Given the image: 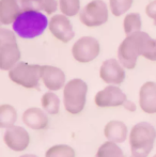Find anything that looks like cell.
<instances>
[{"label": "cell", "instance_id": "6da1fadb", "mask_svg": "<svg viewBox=\"0 0 156 157\" xmlns=\"http://www.w3.org/2000/svg\"><path fill=\"white\" fill-rule=\"evenodd\" d=\"M49 27V19L42 11L24 10L12 24V30L18 37L34 40L45 33Z\"/></svg>", "mask_w": 156, "mask_h": 157}, {"label": "cell", "instance_id": "7a4b0ae2", "mask_svg": "<svg viewBox=\"0 0 156 157\" xmlns=\"http://www.w3.org/2000/svg\"><path fill=\"white\" fill-rule=\"evenodd\" d=\"M151 36L146 32L139 31L126 35L120 43L117 52V59L126 70H134L138 59L142 57L146 45Z\"/></svg>", "mask_w": 156, "mask_h": 157}, {"label": "cell", "instance_id": "3957f363", "mask_svg": "<svg viewBox=\"0 0 156 157\" xmlns=\"http://www.w3.org/2000/svg\"><path fill=\"white\" fill-rule=\"evenodd\" d=\"M156 142V128L149 122H139L129 129L128 143L135 157H149Z\"/></svg>", "mask_w": 156, "mask_h": 157}, {"label": "cell", "instance_id": "277c9868", "mask_svg": "<svg viewBox=\"0 0 156 157\" xmlns=\"http://www.w3.org/2000/svg\"><path fill=\"white\" fill-rule=\"evenodd\" d=\"M89 87L81 78L70 79L62 89V104L64 110L72 116L80 114L87 104Z\"/></svg>", "mask_w": 156, "mask_h": 157}, {"label": "cell", "instance_id": "5b68a950", "mask_svg": "<svg viewBox=\"0 0 156 157\" xmlns=\"http://www.w3.org/2000/svg\"><path fill=\"white\" fill-rule=\"evenodd\" d=\"M21 52L17 43V35L13 30L0 29V68L9 72L21 62Z\"/></svg>", "mask_w": 156, "mask_h": 157}, {"label": "cell", "instance_id": "8992f818", "mask_svg": "<svg viewBox=\"0 0 156 157\" xmlns=\"http://www.w3.org/2000/svg\"><path fill=\"white\" fill-rule=\"evenodd\" d=\"M41 67L40 64L21 61L8 72L9 79L25 89H36L41 82Z\"/></svg>", "mask_w": 156, "mask_h": 157}, {"label": "cell", "instance_id": "52a82bcc", "mask_svg": "<svg viewBox=\"0 0 156 157\" xmlns=\"http://www.w3.org/2000/svg\"><path fill=\"white\" fill-rule=\"evenodd\" d=\"M109 6L104 0H91L79 13V21L88 28H97L105 25L109 19Z\"/></svg>", "mask_w": 156, "mask_h": 157}, {"label": "cell", "instance_id": "ba28073f", "mask_svg": "<svg viewBox=\"0 0 156 157\" xmlns=\"http://www.w3.org/2000/svg\"><path fill=\"white\" fill-rule=\"evenodd\" d=\"M71 52L76 62L87 64L94 61L100 56L101 44L94 36L85 35L74 42Z\"/></svg>", "mask_w": 156, "mask_h": 157}, {"label": "cell", "instance_id": "9c48e42d", "mask_svg": "<svg viewBox=\"0 0 156 157\" xmlns=\"http://www.w3.org/2000/svg\"><path fill=\"white\" fill-rule=\"evenodd\" d=\"M3 143L9 150L15 153H23L29 147L31 142V137L27 127L14 125L4 129Z\"/></svg>", "mask_w": 156, "mask_h": 157}, {"label": "cell", "instance_id": "30bf717a", "mask_svg": "<svg viewBox=\"0 0 156 157\" xmlns=\"http://www.w3.org/2000/svg\"><path fill=\"white\" fill-rule=\"evenodd\" d=\"M127 101V96L120 86L107 85L102 90L96 92L94 104L98 108H117L123 107Z\"/></svg>", "mask_w": 156, "mask_h": 157}, {"label": "cell", "instance_id": "8fae6325", "mask_svg": "<svg viewBox=\"0 0 156 157\" xmlns=\"http://www.w3.org/2000/svg\"><path fill=\"white\" fill-rule=\"evenodd\" d=\"M126 68L116 58L105 60L101 64L98 70V76L101 80L106 85L120 86L124 82L126 77Z\"/></svg>", "mask_w": 156, "mask_h": 157}, {"label": "cell", "instance_id": "7c38bea8", "mask_svg": "<svg viewBox=\"0 0 156 157\" xmlns=\"http://www.w3.org/2000/svg\"><path fill=\"white\" fill-rule=\"evenodd\" d=\"M48 30L55 39L63 44L70 43L75 37V31L70 17L61 13L55 14L50 17Z\"/></svg>", "mask_w": 156, "mask_h": 157}, {"label": "cell", "instance_id": "4fadbf2b", "mask_svg": "<svg viewBox=\"0 0 156 157\" xmlns=\"http://www.w3.org/2000/svg\"><path fill=\"white\" fill-rule=\"evenodd\" d=\"M41 82L48 91L57 92L64 88L67 76L62 68L49 64H44L41 67Z\"/></svg>", "mask_w": 156, "mask_h": 157}, {"label": "cell", "instance_id": "5bb4252c", "mask_svg": "<svg viewBox=\"0 0 156 157\" xmlns=\"http://www.w3.org/2000/svg\"><path fill=\"white\" fill-rule=\"evenodd\" d=\"M21 122L25 127L32 130H45L49 126V116L42 109V107H29L24 110L21 114Z\"/></svg>", "mask_w": 156, "mask_h": 157}, {"label": "cell", "instance_id": "9a60e30c", "mask_svg": "<svg viewBox=\"0 0 156 157\" xmlns=\"http://www.w3.org/2000/svg\"><path fill=\"white\" fill-rule=\"evenodd\" d=\"M138 106L146 114H156V82L146 81L140 87Z\"/></svg>", "mask_w": 156, "mask_h": 157}, {"label": "cell", "instance_id": "2e32d148", "mask_svg": "<svg viewBox=\"0 0 156 157\" xmlns=\"http://www.w3.org/2000/svg\"><path fill=\"white\" fill-rule=\"evenodd\" d=\"M103 134L106 140L121 144L128 139L129 130L127 125L123 121L110 120L105 124Z\"/></svg>", "mask_w": 156, "mask_h": 157}, {"label": "cell", "instance_id": "e0dca14e", "mask_svg": "<svg viewBox=\"0 0 156 157\" xmlns=\"http://www.w3.org/2000/svg\"><path fill=\"white\" fill-rule=\"evenodd\" d=\"M23 11L19 0H0V24L12 25Z\"/></svg>", "mask_w": 156, "mask_h": 157}, {"label": "cell", "instance_id": "ac0fdd59", "mask_svg": "<svg viewBox=\"0 0 156 157\" xmlns=\"http://www.w3.org/2000/svg\"><path fill=\"white\" fill-rule=\"evenodd\" d=\"M41 107L48 116H57L60 112L61 101L56 92L47 91L41 96Z\"/></svg>", "mask_w": 156, "mask_h": 157}, {"label": "cell", "instance_id": "d6986e66", "mask_svg": "<svg viewBox=\"0 0 156 157\" xmlns=\"http://www.w3.org/2000/svg\"><path fill=\"white\" fill-rule=\"evenodd\" d=\"M18 113L16 108L11 104H2L0 106V127L6 129L16 125Z\"/></svg>", "mask_w": 156, "mask_h": 157}, {"label": "cell", "instance_id": "ffe728a7", "mask_svg": "<svg viewBox=\"0 0 156 157\" xmlns=\"http://www.w3.org/2000/svg\"><path fill=\"white\" fill-rule=\"evenodd\" d=\"M142 19L139 13L131 12L124 15L123 18V30L125 35L133 34V33L141 31Z\"/></svg>", "mask_w": 156, "mask_h": 157}, {"label": "cell", "instance_id": "44dd1931", "mask_svg": "<svg viewBox=\"0 0 156 157\" xmlns=\"http://www.w3.org/2000/svg\"><path fill=\"white\" fill-rule=\"evenodd\" d=\"M94 157H126L120 144L106 140L98 147Z\"/></svg>", "mask_w": 156, "mask_h": 157}, {"label": "cell", "instance_id": "7402d4cb", "mask_svg": "<svg viewBox=\"0 0 156 157\" xmlns=\"http://www.w3.org/2000/svg\"><path fill=\"white\" fill-rule=\"evenodd\" d=\"M44 157H77V153L71 145L58 143L48 147L45 151Z\"/></svg>", "mask_w": 156, "mask_h": 157}, {"label": "cell", "instance_id": "603a6c76", "mask_svg": "<svg viewBox=\"0 0 156 157\" xmlns=\"http://www.w3.org/2000/svg\"><path fill=\"white\" fill-rule=\"evenodd\" d=\"M80 0H59V10L60 13L67 17H74L79 15L81 11Z\"/></svg>", "mask_w": 156, "mask_h": 157}, {"label": "cell", "instance_id": "cb8c5ba5", "mask_svg": "<svg viewBox=\"0 0 156 157\" xmlns=\"http://www.w3.org/2000/svg\"><path fill=\"white\" fill-rule=\"evenodd\" d=\"M134 0H108V6L110 13L116 17L127 14L133 6Z\"/></svg>", "mask_w": 156, "mask_h": 157}, {"label": "cell", "instance_id": "d4e9b609", "mask_svg": "<svg viewBox=\"0 0 156 157\" xmlns=\"http://www.w3.org/2000/svg\"><path fill=\"white\" fill-rule=\"evenodd\" d=\"M59 10V0H42L41 11L46 15H55Z\"/></svg>", "mask_w": 156, "mask_h": 157}, {"label": "cell", "instance_id": "484cf974", "mask_svg": "<svg viewBox=\"0 0 156 157\" xmlns=\"http://www.w3.org/2000/svg\"><path fill=\"white\" fill-rule=\"evenodd\" d=\"M142 57L149 61H156V39L151 37L146 45Z\"/></svg>", "mask_w": 156, "mask_h": 157}, {"label": "cell", "instance_id": "4316f807", "mask_svg": "<svg viewBox=\"0 0 156 157\" xmlns=\"http://www.w3.org/2000/svg\"><path fill=\"white\" fill-rule=\"evenodd\" d=\"M146 14L153 21H156V0L149 2L146 6Z\"/></svg>", "mask_w": 156, "mask_h": 157}, {"label": "cell", "instance_id": "83f0119b", "mask_svg": "<svg viewBox=\"0 0 156 157\" xmlns=\"http://www.w3.org/2000/svg\"><path fill=\"white\" fill-rule=\"evenodd\" d=\"M123 108L128 112H135L136 110H137V104L131 101V99L127 98V101H125L124 105H123Z\"/></svg>", "mask_w": 156, "mask_h": 157}, {"label": "cell", "instance_id": "f1b7e54d", "mask_svg": "<svg viewBox=\"0 0 156 157\" xmlns=\"http://www.w3.org/2000/svg\"><path fill=\"white\" fill-rule=\"evenodd\" d=\"M18 157H39V156H38V155H36V154L25 153V154H21V155H19Z\"/></svg>", "mask_w": 156, "mask_h": 157}, {"label": "cell", "instance_id": "f546056e", "mask_svg": "<svg viewBox=\"0 0 156 157\" xmlns=\"http://www.w3.org/2000/svg\"><path fill=\"white\" fill-rule=\"evenodd\" d=\"M152 157H156V153H155V154H154V155H153Z\"/></svg>", "mask_w": 156, "mask_h": 157}, {"label": "cell", "instance_id": "4dcf8cb0", "mask_svg": "<svg viewBox=\"0 0 156 157\" xmlns=\"http://www.w3.org/2000/svg\"><path fill=\"white\" fill-rule=\"evenodd\" d=\"M129 157H135V156H133V155H131V156H129Z\"/></svg>", "mask_w": 156, "mask_h": 157}]
</instances>
